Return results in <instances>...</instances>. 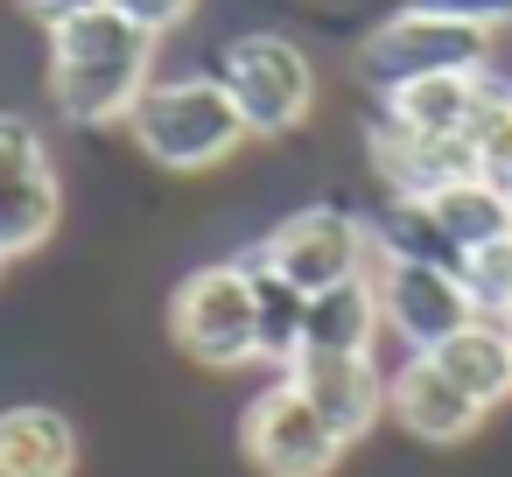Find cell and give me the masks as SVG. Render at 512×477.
<instances>
[{"label": "cell", "instance_id": "cell-9", "mask_svg": "<svg viewBox=\"0 0 512 477\" xmlns=\"http://www.w3.org/2000/svg\"><path fill=\"white\" fill-rule=\"evenodd\" d=\"M57 211H64V190L43 134L22 113H0V253L8 260L36 253L57 232Z\"/></svg>", "mask_w": 512, "mask_h": 477}, {"label": "cell", "instance_id": "cell-15", "mask_svg": "<svg viewBox=\"0 0 512 477\" xmlns=\"http://www.w3.org/2000/svg\"><path fill=\"white\" fill-rule=\"evenodd\" d=\"M428 358H435V365H442V379H456L484 414H491L498 400H512V330H505V323L477 316L470 330H456V337H449V344H435Z\"/></svg>", "mask_w": 512, "mask_h": 477}, {"label": "cell", "instance_id": "cell-3", "mask_svg": "<svg viewBox=\"0 0 512 477\" xmlns=\"http://www.w3.org/2000/svg\"><path fill=\"white\" fill-rule=\"evenodd\" d=\"M211 78L225 85V99L246 120V134H260V141L295 134L309 120V106H316V64H309V50L295 36H274V29L232 36L218 50V71Z\"/></svg>", "mask_w": 512, "mask_h": 477}, {"label": "cell", "instance_id": "cell-1", "mask_svg": "<svg viewBox=\"0 0 512 477\" xmlns=\"http://www.w3.org/2000/svg\"><path fill=\"white\" fill-rule=\"evenodd\" d=\"M155 43L141 22H127L120 8H92L71 29L50 36V99L71 127H106L127 120L134 99L155 85Z\"/></svg>", "mask_w": 512, "mask_h": 477}, {"label": "cell", "instance_id": "cell-5", "mask_svg": "<svg viewBox=\"0 0 512 477\" xmlns=\"http://www.w3.org/2000/svg\"><path fill=\"white\" fill-rule=\"evenodd\" d=\"M169 344L204 372L253 365V274H246V260H218V267H197L176 281Z\"/></svg>", "mask_w": 512, "mask_h": 477}, {"label": "cell", "instance_id": "cell-6", "mask_svg": "<svg viewBox=\"0 0 512 477\" xmlns=\"http://www.w3.org/2000/svg\"><path fill=\"white\" fill-rule=\"evenodd\" d=\"M288 288L302 295H330L358 274H372V225L337 211V204H309V211H288L260 246H253Z\"/></svg>", "mask_w": 512, "mask_h": 477}, {"label": "cell", "instance_id": "cell-16", "mask_svg": "<svg viewBox=\"0 0 512 477\" xmlns=\"http://www.w3.org/2000/svg\"><path fill=\"white\" fill-rule=\"evenodd\" d=\"M246 274H253V365H274L288 372L302 358V323H309V295L288 288L260 253H239Z\"/></svg>", "mask_w": 512, "mask_h": 477}, {"label": "cell", "instance_id": "cell-19", "mask_svg": "<svg viewBox=\"0 0 512 477\" xmlns=\"http://www.w3.org/2000/svg\"><path fill=\"white\" fill-rule=\"evenodd\" d=\"M372 253H379V260H414V267H449V274L470 267V260L449 246V232L435 225V211L414 204V197H386V211L372 218Z\"/></svg>", "mask_w": 512, "mask_h": 477}, {"label": "cell", "instance_id": "cell-4", "mask_svg": "<svg viewBox=\"0 0 512 477\" xmlns=\"http://www.w3.org/2000/svg\"><path fill=\"white\" fill-rule=\"evenodd\" d=\"M470 71H491V29L428 8H400L358 43V78L372 92H400L421 78H470Z\"/></svg>", "mask_w": 512, "mask_h": 477}, {"label": "cell", "instance_id": "cell-20", "mask_svg": "<svg viewBox=\"0 0 512 477\" xmlns=\"http://www.w3.org/2000/svg\"><path fill=\"white\" fill-rule=\"evenodd\" d=\"M463 281H470V302H477V316L505 323V316H512V239H498V246L470 253Z\"/></svg>", "mask_w": 512, "mask_h": 477}, {"label": "cell", "instance_id": "cell-23", "mask_svg": "<svg viewBox=\"0 0 512 477\" xmlns=\"http://www.w3.org/2000/svg\"><path fill=\"white\" fill-rule=\"evenodd\" d=\"M22 8H29V15H36V22H43L50 36H57V29H71L78 15H92V8H106V0H22Z\"/></svg>", "mask_w": 512, "mask_h": 477}, {"label": "cell", "instance_id": "cell-22", "mask_svg": "<svg viewBox=\"0 0 512 477\" xmlns=\"http://www.w3.org/2000/svg\"><path fill=\"white\" fill-rule=\"evenodd\" d=\"M106 8H120L127 22H141L148 36H169V29H176V22L197 8V0H106Z\"/></svg>", "mask_w": 512, "mask_h": 477}, {"label": "cell", "instance_id": "cell-12", "mask_svg": "<svg viewBox=\"0 0 512 477\" xmlns=\"http://www.w3.org/2000/svg\"><path fill=\"white\" fill-rule=\"evenodd\" d=\"M344 442H365L386 414V372L379 358H344V351H302L288 372H281Z\"/></svg>", "mask_w": 512, "mask_h": 477}, {"label": "cell", "instance_id": "cell-14", "mask_svg": "<svg viewBox=\"0 0 512 477\" xmlns=\"http://www.w3.org/2000/svg\"><path fill=\"white\" fill-rule=\"evenodd\" d=\"M386 337V316H379V288L372 274L330 288V295H309V323H302V351H344V358H372Z\"/></svg>", "mask_w": 512, "mask_h": 477}, {"label": "cell", "instance_id": "cell-18", "mask_svg": "<svg viewBox=\"0 0 512 477\" xmlns=\"http://www.w3.org/2000/svg\"><path fill=\"white\" fill-rule=\"evenodd\" d=\"M477 99H484V71H470V78H421V85L379 92V113L414 127V134H470Z\"/></svg>", "mask_w": 512, "mask_h": 477}, {"label": "cell", "instance_id": "cell-24", "mask_svg": "<svg viewBox=\"0 0 512 477\" xmlns=\"http://www.w3.org/2000/svg\"><path fill=\"white\" fill-rule=\"evenodd\" d=\"M0 267H8V253H0Z\"/></svg>", "mask_w": 512, "mask_h": 477}, {"label": "cell", "instance_id": "cell-2", "mask_svg": "<svg viewBox=\"0 0 512 477\" xmlns=\"http://www.w3.org/2000/svg\"><path fill=\"white\" fill-rule=\"evenodd\" d=\"M127 134H134V148L155 162V169H176V176H197V169H218V162H232L253 134H246V120H239V106L225 99V85L218 78H155L141 99H134V113H127Z\"/></svg>", "mask_w": 512, "mask_h": 477}, {"label": "cell", "instance_id": "cell-11", "mask_svg": "<svg viewBox=\"0 0 512 477\" xmlns=\"http://www.w3.org/2000/svg\"><path fill=\"white\" fill-rule=\"evenodd\" d=\"M386 414H393L400 435H414V442H428V449H456V442H470V435L484 428V407H477L456 379H442V365H435L428 351H407V358L386 372Z\"/></svg>", "mask_w": 512, "mask_h": 477}, {"label": "cell", "instance_id": "cell-21", "mask_svg": "<svg viewBox=\"0 0 512 477\" xmlns=\"http://www.w3.org/2000/svg\"><path fill=\"white\" fill-rule=\"evenodd\" d=\"M407 8H428V15H449V22H477L491 36L512 22V0H407Z\"/></svg>", "mask_w": 512, "mask_h": 477}, {"label": "cell", "instance_id": "cell-7", "mask_svg": "<svg viewBox=\"0 0 512 477\" xmlns=\"http://www.w3.org/2000/svg\"><path fill=\"white\" fill-rule=\"evenodd\" d=\"M239 442H246V463L260 477H330L344 463V449H351L288 379H274L267 393H253V407L239 421Z\"/></svg>", "mask_w": 512, "mask_h": 477}, {"label": "cell", "instance_id": "cell-10", "mask_svg": "<svg viewBox=\"0 0 512 477\" xmlns=\"http://www.w3.org/2000/svg\"><path fill=\"white\" fill-rule=\"evenodd\" d=\"M365 155H372L386 197H414V204H428L449 183L477 176V148L463 134H414V127L386 120V113L365 120Z\"/></svg>", "mask_w": 512, "mask_h": 477}, {"label": "cell", "instance_id": "cell-8", "mask_svg": "<svg viewBox=\"0 0 512 477\" xmlns=\"http://www.w3.org/2000/svg\"><path fill=\"white\" fill-rule=\"evenodd\" d=\"M372 288H379V316L386 337H400V351H435L456 330L477 323L470 281L449 267H414V260H379L372 253Z\"/></svg>", "mask_w": 512, "mask_h": 477}, {"label": "cell", "instance_id": "cell-17", "mask_svg": "<svg viewBox=\"0 0 512 477\" xmlns=\"http://www.w3.org/2000/svg\"><path fill=\"white\" fill-rule=\"evenodd\" d=\"M428 211H435V225L449 232V246H456L463 260L484 253V246H498V239H512V190H498L491 176L449 183L442 197H428Z\"/></svg>", "mask_w": 512, "mask_h": 477}, {"label": "cell", "instance_id": "cell-13", "mask_svg": "<svg viewBox=\"0 0 512 477\" xmlns=\"http://www.w3.org/2000/svg\"><path fill=\"white\" fill-rule=\"evenodd\" d=\"M78 428L57 407H0V477H71Z\"/></svg>", "mask_w": 512, "mask_h": 477}]
</instances>
